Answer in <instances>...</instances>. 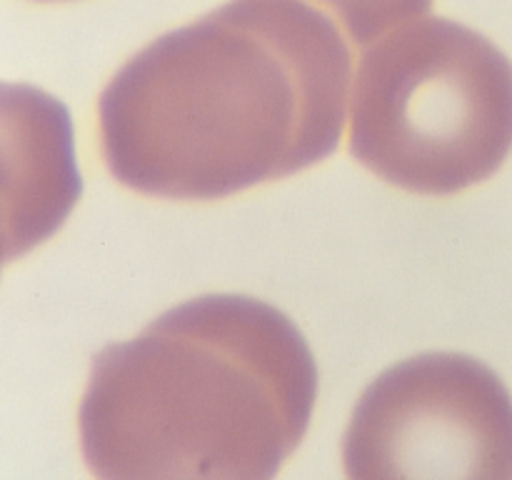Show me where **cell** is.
<instances>
[{
    "label": "cell",
    "mask_w": 512,
    "mask_h": 480,
    "mask_svg": "<svg viewBox=\"0 0 512 480\" xmlns=\"http://www.w3.org/2000/svg\"><path fill=\"white\" fill-rule=\"evenodd\" d=\"M355 45H368L388 28L428 10L430 0H328Z\"/></svg>",
    "instance_id": "cell-6"
},
{
    "label": "cell",
    "mask_w": 512,
    "mask_h": 480,
    "mask_svg": "<svg viewBox=\"0 0 512 480\" xmlns=\"http://www.w3.org/2000/svg\"><path fill=\"white\" fill-rule=\"evenodd\" d=\"M20 255H23V250H20L13 220H10L5 205L0 203V268H3L5 263H10V260L20 258Z\"/></svg>",
    "instance_id": "cell-7"
},
{
    "label": "cell",
    "mask_w": 512,
    "mask_h": 480,
    "mask_svg": "<svg viewBox=\"0 0 512 480\" xmlns=\"http://www.w3.org/2000/svg\"><path fill=\"white\" fill-rule=\"evenodd\" d=\"M315 398V358L283 310L203 295L95 355L80 443L98 478L268 480Z\"/></svg>",
    "instance_id": "cell-2"
},
{
    "label": "cell",
    "mask_w": 512,
    "mask_h": 480,
    "mask_svg": "<svg viewBox=\"0 0 512 480\" xmlns=\"http://www.w3.org/2000/svg\"><path fill=\"white\" fill-rule=\"evenodd\" d=\"M80 193L68 108L33 85L0 83V203L23 255L63 228Z\"/></svg>",
    "instance_id": "cell-5"
},
{
    "label": "cell",
    "mask_w": 512,
    "mask_h": 480,
    "mask_svg": "<svg viewBox=\"0 0 512 480\" xmlns=\"http://www.w3.org/2000/svg\"><path fill=\"white\" fill-rule=\"evenodd\" d=\"M343 460L353 480H512V395L473 355L420 353L365 388Z\"/></svg>",
    "instance_id": "cell-4"
},
{
    "label": "cell",
    "mask_w": 512,
    "mask_h": 480,
    "mask_svg": "<svg viewBox=\"0 0 512 480\" xmlns=\"http://www.w3.org/2000/svg\"><path fill=\"white\" fill-rule=\"evenodd\" d=\"M350 150L398 188L453 195L512 150V63L488 38L433 18L365 50L350 98Z\"/></svg>",
    "instance_id": "cell-3"
},
{
    "label": "cell",
    "mask_w": 512,
    "mask_h": 480,
    "mask_svg": "<svg viewBox=\"0 0 512 480\" xmlns=\"http://www.w3.org/2000/svg\"><path fill=\"white\" fill-rule=\"evenodd\" d=\"M348 45L293 0H238L140 50L103 90L108 168L128 188L218 200L338 148Z\"/></svg>",
    "instance_id": "cell-1"
}]
</instances>
